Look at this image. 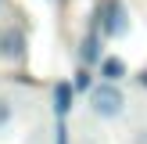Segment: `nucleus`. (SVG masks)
<instances>
[{
  "label": "nucleus",
  "mask_w": 147,
  "mask_h": 144,
  "mask_svg": "<svg viewBox=\"0 0 147 144\" xmlns=\"http://www.w3.org/2000/svg\"><path fill=\"white\" fill-rule=\"evenodd\" d=\"M0 58H4V47H0Z\"/></svg>",
  "instance_id": "9"
},
{
  "label": "nucleus",
  "mask_w": 147,
  "mask_h": 144,
  "mask_svg": "<svg viewBox=\"0 0 147 144\" xmlns=\"http://www.w3.org/2000/svg\"><path fill=\"white\" fill-rule=\"evenodd\" d=\"M97 22H100V33L104 36H126L133 18H129V7L122 0H100V11H97Z\"/></svg>",
  "instance_id": "2"
},
{
  "label": "nucleus",
  "mask_w": 147,
  "mask_h": 144,
  "mask_svg": "<svg viewBox=\"0 0 147 144\" xmlns=\"http://www.w3.org/2000/svg\"><path fill=\"white\" fill-rule=\"evenodd\" d=\"M0 47H4V58H22L25 54V36L7 29V33H0Z\"/></svg>",
  "instance_id": "3"
},
{
  "label": "nucleus",
  "mask_w": 147,
  "mask_h": 144,
  "mask_svg": "<svg viewBox=\"0 0 147 144\" xmlns=\"http://www.w3.org/2000/svg\"><path fill=\"white\" fill-rule=\"evenodd\" d=\"M54 108H57L61 119H65V112L72 108V86H68V83H57V90H54Z\"/></svg>",
  "instance_id": "5"
},
{
  "label": "nucleus",
  "mask_w": 147,
  "mask_h": 144,
  "mask_svg": "<svg viewBox=\"0 0 147 144\" xmlns=\"http://www.w3.org/2000/svg\"><path fill=\"white\" fill-rule=\"evenodd\" d=\"M90 108H93V115H100V119H115V115L126 112V94H122L115 83H97L90 90Z\"/></svg>",
  "instance_id": "1"
},
{
  "label": "nucleus",
  "mask_w": 147,
  "mask_h": 144,
  "mask_svg": "<svg viewBox=\"0 0 147 144\" xmlns=\"http://www.w3.org/2000/svg\"><path fill=\"white\" fill-rule=\"evenodd\" d=\"M11 115H14V105L4 97V94H0V130H4L7 122H11Z\"/></svg>",
  "instance_id": "6"
},
{
  "label": "nucleus",
  "mask_w": 147,
  "mask_h": 144,
  "mask_svg": "<svg viewBox=\"0 0 147 144\" xmlns=\"http://www.w3.org/2000/svg\"><path fill=\"white\" fill-rule=\"evenodd\" d=\"M83 58L86 61H97V36H86L83 40Z\"/></svg>",
  "instance_id": "7"
},
{
  "label": "nucleus",
  "mask_w": 147,
  "mask_h": 144,
  "mask_svg": "<svg viewBox=\"0 0 147 144\" xmlns=\"http://www.w3.org/2000/svg\"><path fill=\"white\" fill-rule=\"evenodd\" d=\"M100 76H104L108 83H119V79L126 76V65H122L119 58H104V61H100Z\"/></svg>",
  "instance_id": "4"
},
{
  "label": "nucleus",
  "mask_w": 147,
  "mask_h": 144,
  "mask_svg": "<svg viewBox=\"0 0 147 144\" xmlns=\"http://www.w3.org/2000/svg\"><path fill=\"white\" fill-rule=\"evenodd\" d=\"M57 144H68V133H65V122H57Z\"/></svg>",
  "instance_id": "8"
}]
</instances>
